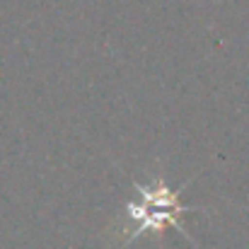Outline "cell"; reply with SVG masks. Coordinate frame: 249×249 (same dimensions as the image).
Listing matches in <instances>:
<instances>
[{
    "label": "cell",
    "mask_w": 249,
    "mask_h": 249,
    "mask_svg": "<svg viewBox=\"0 0 249 249\" xmlns=\"http://www.w3.org/2000/svg\"><path fill=\"white\" fill-rule=\"evenodd\" d=\"M143 203H128V213L138 220V230H165L167 225H177V215L184 213V206L177 203V194L167 186L145 189L138 186Z\"/></svg>",
    "instance_id": "obj_1"
}]
</instances>
